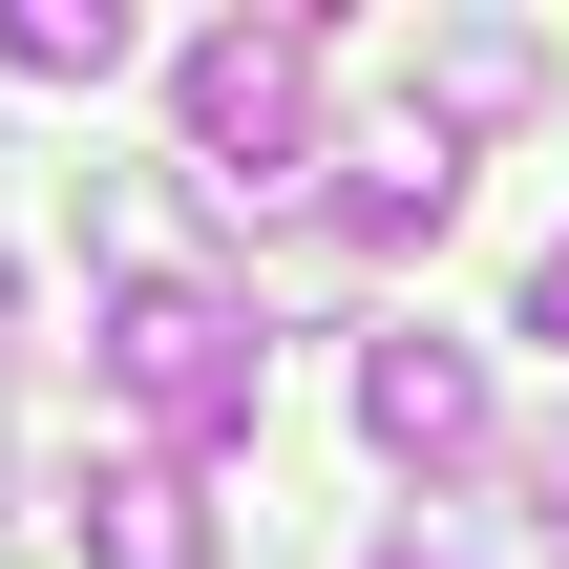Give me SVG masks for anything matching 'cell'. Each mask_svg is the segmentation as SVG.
I'll return each mask as SVG.
<instances>
[{
    "label": "cell",
    "instance_id": "obj_3",
    "mask_svg": "<svg viewBox=\"0 0 569 569\" xmlns=\"http://www.w3.org/2000/svg\"><path fill=\"white\" fill-rule=\"evenodd\" d=\"M359 443H380V465H486V443H507V422H486V359L422 338V317L359 338Z\"/></svg>",
    "mask_w": 569,
    "mask_h": 569
},
{
    "label": "cell",
    "instance_id": "obj_10",
    "mask_svg": "<svg viewBox=\"0 0 569 569\" xmlns=\"http://www.w3.org/2000/svg\"><path fill=\"white\" fill-rule=\"evenodd\" d=\"M380 569H443V549H380Z\"/></svg>",
    "mask_w": 569,
    "mask_h": 569
},
{
    "label": "cell",
    "instance_id": "obj_7",
    "mask_svg": "<svg viewBox=\"0 0 569 569\" xmlns=\"http://www.w3.org/2000/svg\"><path fill=\"white\" fill-rule=\"evenodd\" d=\"M0 63L21 84H106L127 63V0H0Z\"/></svg>",
    "mask_w": 569,
    "mask_h": 569
},
{
    "label": "cell",
    "instance_id": "obj_6",
    "mask_svg": "<svg viewBox=\"0 0 569 569\" xmlns=\"http://www.w3.org/2000/svg\"><path fill=\"white\" fill-rule=\"evenodd\" d=\"M84 549H106V569H211L190 465H106V486H84Z\"/></svg>",
    "mask_w": 569,
    "mask_h": 569
},
{
    "label": "cell",
    "instance_id": "obj_5",
    "mask_svg": "<svg viewBox=\"0 0 569 569\" xmlns=\"http://www.w3.org/2000/svg\"><path fill=\"white\" fill-rule=\"evenodd\" d=\"M528 106H549V42H528V21H443V42H422V127H443V148H465V127H528Z\"/></svg>",
    "mask_w": 569,
    "mask_h": 569
},
{
    "label": "cell",
    "instance_id": "obj_1",
    "mask_svg": "<svg viewBox=\"0 0 569 569\" xmlns=\"http://www.w3.org/2000/svg\"><path fill=\"white\" fill-rule=\"evenodd\" d=\"M106 380H127V422H148L169 465H232V443H253V296L127 274V296H106Z\"/></svg>",
    "mask_w": 569,
    "mask_h": 569
},
{
    "label": "cell",
    "instance_id": "obj_8",
    "mask_svg": "<svg viewBox=\"0 0 569 569\" xmlns=\"http://www.w3.org/2000/svg\"><path fill=\"white\" fill-rule=\"evenodd\" d=\"M507 507H528V528L569 549V422H528V443H507Z\"/></svg>",
    "mask_w": 569,
    "mask_h": 569
},
{
    "label": "cell",
    "instance_id": "obj_4",
    "mask_svg": "<svg viewBox=\"0 0 569 569\" xmlns=\"http://www.w3.org/2000/svg\"><path fill=\"white\" fill-rule=\"evenodd\" d=\"M443 211H465V148H443V127H380V148H338V190H317L338 253H401V232H443Z\"/></svg>",
    "mask_w": 569,
    "mask_h": 569
},
{
    "label": "cell",
    "instance_id": "obj_2",
    "mask_svg": "<svg viewBox=\"0 0 569 569\" xmlns=\"http://www.w3.org/2000/svg\"><path fill=\"white\" fill-rule=\"evenodd\" d=\"M169 106H190V169L253 211V190H296L317 169V21H211L190 63H169Z\"/></svg>",
    "mask_w": 569,
    "mask_h": 569
},
{
    "label": "cell",
    "instance_id": "obj_9",
    "mask_svg": "<svg viewBox=\"0 0 569 569\" xmlns=\"http://www.w3.org/2000/svg\"><path fill=\"white\" fill-rule=\"evenodd\" d=\"M528 338H569V232H549V253H528Z\"/></svg>",
    "mask_w": 569,
    "mask_h": 569
}]
</instances>
